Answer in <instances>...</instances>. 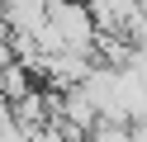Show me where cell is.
<instances>
[{
    "instance_id": "1",
    "label": "cell",
    "mask_w": 147,
    "mask_h": 142,
    "mask_svg": "<svg viewBox=\"0 0 147 142\" xmlns=\"http://www.w3.org/2000/svg\"><path fill=\"white\" fill-rule=\"evenodd\" d=\"M0 5H5L10 28H24V33H33V28L48 19V0H0Z\"/></svg>"
}]
</instances>
